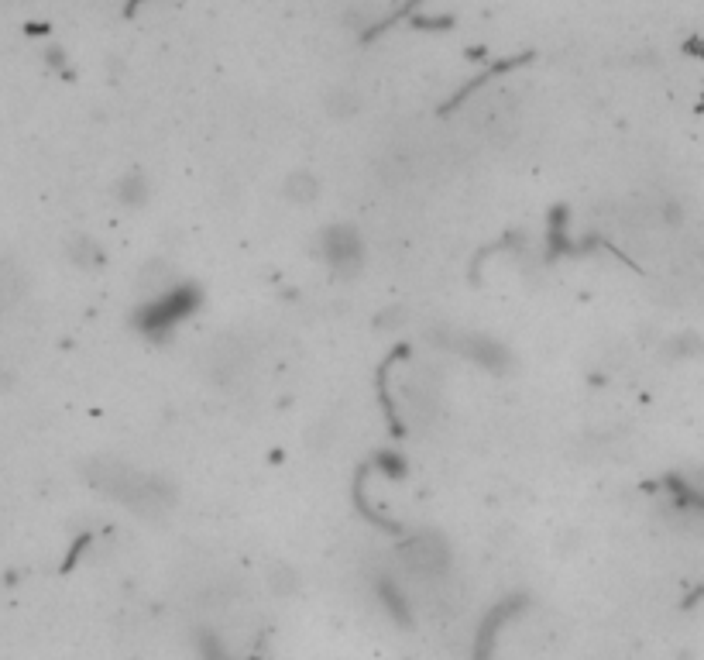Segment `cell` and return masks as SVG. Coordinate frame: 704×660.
I'll use <instances>...</instances> for the list:
<instances>
[{"mask_svg": "<svg viewBox=\"0 0 704 660\" xmlns=\"http://www.w3.org/2000/svg\"><path fill=\"white\" fill-rule=\"evenodd\" d=\"M25 289H28V279H25V272H21V265L14 262V258L0 255V310L18 303L21 296H25Z\"/></svg>", "mask_w": 704, "mask_h": 660, "instance_id": "1", "label": "cell"}]
</instances>
